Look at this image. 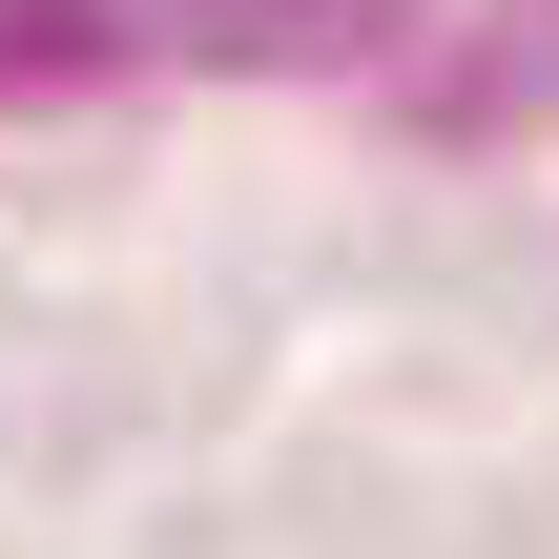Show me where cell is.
<instances>
[{
	"instance_id": "1",
	"label": "cell",
	"mask_w": 559,
	"mask_h": 559,
	"mask_svg": "<svg viewBox=\"0 0 559 559\" xmlns=\"http://www.w3.org/2000/svg\"><path fill=\"white\" fill-rule=\"evenodd\" d=\"M415 0H166V41L187 62H373Z\"/></svg>"
},
{
	"instance_id": "2",
	"label": "cell",
	"mask_w": 559,
	"mask_h": 559,
	"mask_svg": "<svg viewBox=\"0 0 559 559\" xmlns=\"http://www.w3.org/2000/svg\"><path fill=\"white\" fill-rule=\"evenodd\" d=\"M104 62V0H0V83H83Z\"/></svg>"
}]
</instances>
